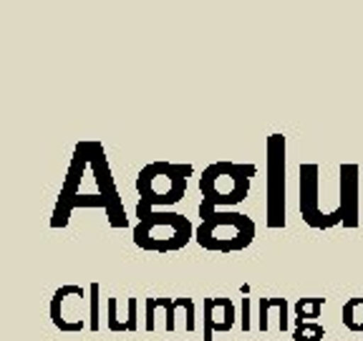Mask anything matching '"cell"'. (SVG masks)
<instances>
[{"label":"cell","instance_id":"6da1fadb","mask_svg":"<svg viewBox=\"0 0 363 341\" xmlns=\"http://www.w3.org/2000/svg\"><path fill=\"white\" fill-rule=\"evenodd\" d=\"M257 175L255 165H238V162H215L199 177V217H210L220 205H238L247 197L250 180Z\"/></svg>","mask_w":363,"mask_h":341},{"label":"cell","instance_id":"7a4b0ae2","mask_svg":"<svg viewBox=\"0 0 363 341\" xmlns=\"http://www.w3.org/2000/svg\"><path fill=\"white\" fill-rule=\"evenodd\" d=\"M134 243L152 253H174L192 240V222L179 212H154L136 205Z\"/></svg>","mask_w":363,"mask_h":341},{"label":"cell","instance_id":"3957f363","mask_svg":"<svg viewBox=\"0 0 363 341\" xmlns=\"http://www.w3.org/2000/svg\"><path fill=\"white\" fill-rule=\"evenodd\" d=\"M192 165H174V162H152L142 167L136 177V193H139V207L154 205H174L187 193V177H192Z\"/></svg>","mask_w":363,"mask_h":341},{"label":"cell","instance_id":"277c9868","mask_svg":"<svg viewBox=\"0 0 363 341\" xmlns=\"http://www.w3.org/2000/svg\"><path fill=\"white\" fill-rule=\"evenodd\" d=\"M194 240L212 253H238L255 240V222L242 212H212L199 222Z\"/></svg>","mask_w":363,"mask_h":341},{"label":"cell","instance_id":"5b68a950","mask_svg":"<svg viewBox=\"0 0 363 341\" xmlns=\"http://www.w3.org/2000/svg\"><path fill=\"white\" fill-rule=\"evenodd\" d=\"M267 227H285V136H267Z\"/></svg>","mask_w":363,"mask_h":341},{"label":"cell","instance_id":"8992f818","mask_svg":"<svg viewBox=\"0 0 363 341\" xmlns=\"http://www.w3.org/2000/svg\"><path fill=\"white\" fill-rule=\"evenodd\" d=\"M86 149V157H89V167L96 177V188H99V195L108 202V210H106V217L111 222V227H126L129 220H126V210L124 205H121V197H119V190L113 185V177H111V170H108V159H106V152H104L101 142H81Z\"/></svg>","mask_w":363,"mask_h":341},{"label":"cell","instance_id":"52a82bcc","mask_svg":"<svg viewBox=\"0 0 363 341\" xmlns=\"http://www.w3.org/2000/svg\"><path fill=\"white\" fill-rule=\"evenodd\" d=\"M318 175H320V167L308 162L301 165V215L303 220L311 227L318 230H325V227L343 225L346 220V212L343 207H338L335 212H323L318 207Z\"/></svg>","mask_w":363,"mask_h":341},{"label":"cell","instance_id":"ba28073f","mask_svg":"<svg viewBox=\"0 0 363 341\" xmlns=\"http://www.w3.org/2000/svg\"><path fill=\"white\" fill-rule=\"evenodd\" d=\"M204 341H212L215 334H225L235 326V303L230 298H204L202 301Z\"/></svg>","mask_w":363,"mask_h":341},{"label":"cell","instance_id":"9c48e42d","mask_svg":"<svg viewBox=\"0 0 363 341\" xmlns=\"http://www.w3.org/2000/svg\"><path fill=\"white\" fill-rule=\"evenodd\" d=\"M358 175H361V170L353 162L340 165V207L346 212L343 227L358 225V195H361V177Z\"/></svg>","mask_w":363,"mask_h":341},{"label":"cell","instance_id":"30bf717a","mask_svg":"<svg viewBox=\"0 0 363 341\" xmlns=\"http://www.w3.org/2000/svg\"><path fill=\"white\" fill-rule=\"evenodd\" d=\"M278 308L280 331H288V301L285 298H260V331L270 329V311Z\"/></svg>","mask_w":363,"mask_h":341},{"label":"cell","instance_id":"8fae6325","mask_svg":"<svg viewBox=\"0 0 363 341\" xmlns=\"http://www.w3.org/2000/svg\"><path fill=\"white\" fill-rule=\"evenodd\" d=\"M126 308H129V318H126V321H119V316H116V298H108V329L111 331H134L136 329V308H139V301H136V298H129V301H126Z\"/></svg>","mask_w":363,"mask_h":341},{"label":"cell","instance_id":"7c38bea8","mask_svg":"<svg viewBox=\"0 0 363 341\" xmlns=\"http://www.w3.org/2000/svg\"><path fill=\"white\" fill-rule=\"evenodd\" d=\"M343 326L348 331H363V298H348L343 303Z\"/></svg>","mask_w":363,"mask_h":341},{"label":"cell","instance_id":"4fadbf2b","mask_svg":"<svg viewBox=\"0 0 363 341\" xmlns=\"http://www.w3.org/2000/svg\"><path fill=\"white\" fill-rule=\"evenodd\" d=\"M325 306V298H301L295 303V316H298V324H311L320 316Z\"/></svg>","mask_w":363,"mask_h":341},{"label":"cell","instance_id":"5bb4252c","mask_svg":"<svg viewBox=\"0 0 363 341\" xmlns=\"http://www.w3.org/2000/svg\"><path fill=\"white\" fill-rule=\"evenodd\" d=\"M325 336V329L318 321H311V324H298V329L293 331L295 341H320Z\"/></svg>","mask_w":363,"mask_h":341},{"label":"cell","instance_id":"9a60e30c","mask_svg":"<svg viewBox=\"0 0 363 341\" xmlns=\"http://www.w3.org/2000/svg\"><path fill=\"white\" fill-rule=\"evenodd\" d=\"M89 291H91V321H89V329L99 331V293H101V286L91 283Z\"/></svg>","mask_w":363,"mask_h":341},{"label":"cell","instance_id":"2e32d148","mask_svg":"<svg viewBox=\"0 0 363 341\" xmlns=\"http://www.w3.org/2000/svg\"><path fill=\"white\" fill-rule=\"evenodd\" d=\"M162 308H164V313H167V321H164L167 331H174L177 329L174 313H177V308H179V298H162Z\"/></svg>","mask_w":363,"mask_h":341},{"label":"cell","instance_id":"e0dca14e","mask_svg":"<svg viewBox=\"0 0 363 341\" xmlns=\"http://www.w3.org/2000/svg\"><path fill=\"white\" fill-rule=\"evenodd\" d=\"M179 308L184 311V326H187V331L197 329V324H194V301L192 298H179Z\"/></svg>","mask_w":363,"mask_h":341},{"label":"cell","instance_id":"ac0fdd59","mask_svg":"<svg viewBox=\"0 0 363 341\" xmlns=\"http://www.w3.org/2000/svg\"><path fill=\"white\" fill-rule=\"evenodd\" d=\"M144 308H147V321H144V326H147V331H154L157 329V324H154V313H157V308H162V298H147V301H144Z\"/></svg>","mask_w":363,"mask_h":341}]
</instances>
